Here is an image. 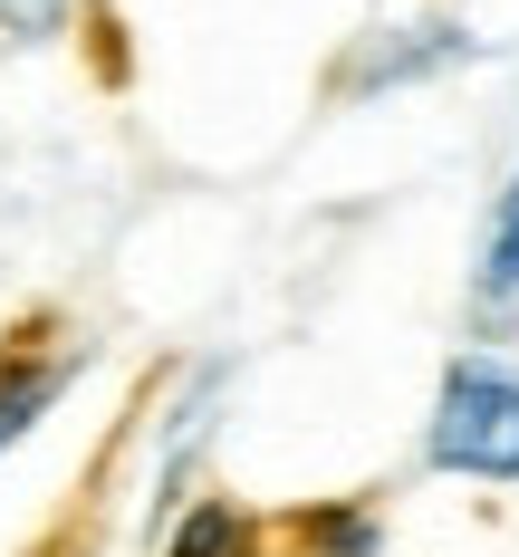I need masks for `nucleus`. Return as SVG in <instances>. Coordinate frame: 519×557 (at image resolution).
<instances>
[{"label": "nucleus", "instance_id": "nucleus-5", "mask_svg": "<svg viewBox=\"0 0 519 557\" xmlns=\"http://www.w3.org/2000/svg\"><path fill=\"white\" fill-rule=\"evenodd\" d=\"M471 298H481V308H510V298H519V173L501 183V202H491V231H481V270H471Z\"/></svg>", "mask_w": 519, "mask_h": 557}, {"label": "nucleus", "instance_id": "nucleus-1", "mask_svg": "<svg viewBox=\"0 0 519 557\" xmlns=\"http://www.w3.org/2000/svg\"><path fill=\"white\" fill-rule=\"evenodd\" d=\"M423 461L453 481H519V375L491 356H453V375L433 394Z\"/></svg>", "mask_w": 519, "mask_h": 557}, {"label": "nucleus", "instance_id": "nucleus-6", "mask_svg": "<svg viewBox=\"0 0 519 557\" xmlns=\"http://www.w3.org/2000/svg\"><path fill=\"white\" fill-rule=\"evenodd\" d=\"M58 20H67V0H0V29L10 39H58Z\"/></svg>", "mask_w": 519, "mask_h": 557}, {"label": "nucleus", "instance_id": "nucleus-4", "mask_svg": "<svg viewBox=\"0 0 519 557\" xmlns=\"http://www.w3.org/2000/svg\"><path fill=\"white\" fill-rule=\"evenodd\" d=\"M280 548L288 557H375L385 519H375V500H308L280 519Z\"/></svg>", "mask_w": 519, "mask_h": 557}, {"label": "nucleus", "instance_id": "nucleus-3", "mask_svg": "<svg viewBox=\"0 0 519 557\" xmlns=\"http://www.w3.org/2000/svg\"><path fill=\"white\" fill-rule=\"evenodd\" d=\"M164 557H270V519L222 500V491H202V500L164 529Z\"/></svg>", "mask_w": 519, "mask_h": 557}, {"label": "nucleus", "instance_id": "nucleus-2", "mask_svg": "<svg viewBox=\"0 0 519 557\" xmlns=\"http://www.w3.org/2000/svg\"><path fill=\"white\" fill-rule=\"evenodd\" d=\"M77 366H87V346H67L58 308H39V318H20L0 336V451H20L49 423V404L77 385Z\"/></svg>", "mask_w": 519, "mask_h": 557}]
</instances>
